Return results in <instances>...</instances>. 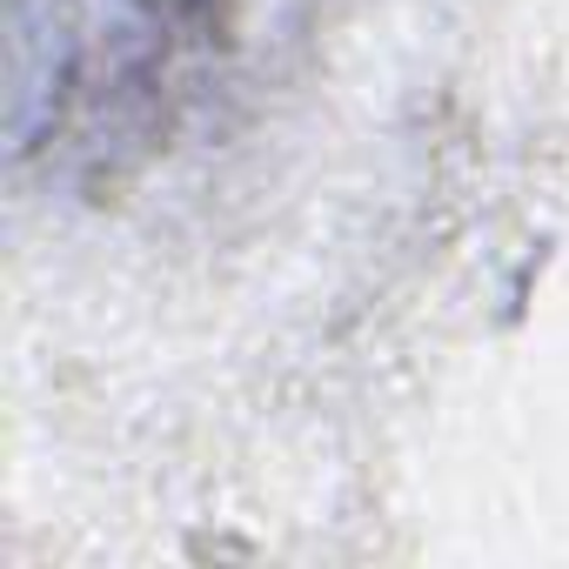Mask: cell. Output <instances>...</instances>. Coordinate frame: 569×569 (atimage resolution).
Listing matches in <instances>:
<instances>
[{
  "label": "cell",
  "mask_w": 569,
  "mask_h": 569,
  "mask_svg": "<svg viewBox=\"0 0 569 569\" xmlns=\"http://www.w3.org/2000/svg\"><path fill=\"white\" fill-rule=\"evenodd\" d=\"M214 48L221 0H14V168H134L201 94Z\"/></svg>",
  "instance_id": "6da1fadb"
}]
</instances>
